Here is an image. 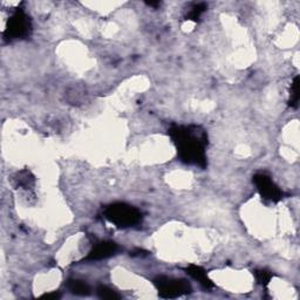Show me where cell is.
<instances>
[{
	"label": "cell",
	"instance_id": "obj_1",
	"mask_svg": "<svg viewBox=\"0 0 300 300\" xmlns=\"http://www.w3.org/2000/svg\"><path fill=\"white\" fill-rule=\"evenodd\" d=\"M170 139L183 163L204 169L206 167V147L209 145L206 130L196 125H173L168 129Z\"/></svg>",
	"mask_w": 300,
	"mask_h": 300
},
{
	"label": "cell",
	"instance_id": "obj_2",
	"mask_svg": "<svg viewBox=\"0 0 300 300\" xmlns=\"http://www.w3.org/2000/svg\"><path fill=\"white\" fill-rule=\"evenodd\" d=\"M103 217L120 229H127L142 222V213L130 204L117 202L106 206Z\"/></svg>",
	"mask_w": 300,
	"mask_h": 300
},
{
	"label": "cell",
	"instance_id": "obj_3",
	"mask_svg": "<svg viewBox=\"0 0 300 300\" xmlns=\"http://www.w3.org/2000/svg\"><path fill=\"white\" fill-rule=\"evenodd\" d=\"M32 33V21L30 15L25 10L18 7L11 15L6 24V29L4 31V39L5 40H20L29 38Z\"/></svg>",
	"mask_w": 300,
	"mask_h": 300
},
{
	"label": "cell",
	"instance_id": "obj_4",
	"mask_svg": "<svg viewBox=\"0 0 300 300\" xmlns=\"http://www.w3.org/2000/svg\"><path fill=\"white\" fill-rule=\"evenodd\" d=\"M154 286L158 291L161 298L171 299L184 294H189L193 291L191 284L182 278H170L167 275H158L154 279Z\"/></svg>",
	"mask_w": 300,
	"mask_h": 300
},
{
	"label": "cell",
	"instance_id": "obj_5",
	"mask_svg": "<svg viewBox=\"0 0 300 300\" xmlns=\"http://www.w3.org/2000/svg\"><path fill=\"white\" fill-rule=\"evenodd\" d=\"M252 181H253L256 188H257L261 197L265 199V201L278 203L284 198L283 190L273 182L271 176L266 173H257L253 175Z\"/></svg>",
	"mask_w": 300,
	"mask_h": 300
},
{
	"label": "cell",
	"instance_id": "obj_6",
	"mask_svg": "<svg viewBox=\"0 0 300 300\" xmlns=\"http://www.w3.org/2000/svg\"><path fill=\"white\" fill-rule=\"evenodd\" d=\"M119 250L120 247L115 242H111V241L98 242L93 246V249L89 251V253L83 258V262L102 261V259H107L111 257V256L117 255Z\"/></svg>",
	"mask_w": 300,
	"mask_h": 300
},
{
	"label": "cell",
	"instance_id": "obj_7",
	"mask_svg": "<svg viewBox=\"0 0 300 300\" xmlns=\"http://www.w3.org/2000/svg\"><path fill=\"white\" fill-rule=\"evenodd\" d=\"M184 271H186L191 278H194L195 281H197L199 284H201L204 289L209 290L215 287V284L211 282V279L209 277H207L206 271L204 270L202 266L191 264V265H188L186 269H184Z\"/></svg>",
	"mask_w": 300,
	"mask_h": 300
},
{
	"label": "cell",
	"instance_id": "obj_8",
	"mask_svg": "<svg viewBox=\"0 0 300 300\" xmlns=\"http://www.w3.org/2000/svg\"><path fill=\"white\" fill-rule=\"evenodd\" d=\"M67 289L70 290L72 294L81 295V297H86V295L91 293L90 286L86 282L80 281V279H70L67 282Z\"/></svg>",
	"mask_w": 300,
	"mask_h": 300
},
{
	"label": "cell",
	"instance_id": "obj_9",
	"mask_svg": "<svg viewBox=\"0 0 300 300\" xmlns=\"http://www.w3.org/2000/svg\"><path fill=\"white\" fill-rule=\"evenodd\" d=\"M15 184H17V187H22L25 188V189H32L34 186V176L32 175V173L30 170H21L19 171V173L15 175Z\"/></svg>",
	"mask_w": 300,
	"mask_h": 300
},
{
	"label": "cell",
	"instance_id": "obj_10",
	"mask_svg": "<svg viewBox=\"0 0 300 300\" xmlns=\"http://www.w3.org/2000/svg\"><path fill=\"white\" fill-rule=\"evenodd\" d=\"M206 9H207V5L205 3L195 4V5H193V7L190 9V11L187 13L186 20L197 22L199 20V18H201V15L204 13V12L206 11Z\"/></svg>",
	"mask_w": 300,
	"mask_h": 300
},
{
	"label": "cell",
	"instance_id": "obj_11",
	"mask_svg": "<svg viewBox=\"0 0 300 300\" xmlns=\"http://www.w3.org/2000/svg\"><path fill=\"white\" fill-rule=\"evenodd\" d=\"M299 99H300V94H299V77L294 78L293 82L291 85V90H290V101H289V106L291 108H294L297 109L298 105H299Z\"/></svg>",
	"mask_w": 300,
	"mask_h": 300
},
{
	"label": "cell",
	"instance_id": "obj_12",
	"mask_svg": "<svg viewBox=\"0 0 300 300\" xmlns=\"http://www.w3.org/2000/svg\"><path fill=\"white\" fill-rule=\"evenodd\" d=\"M253 275L256 278V281L262 285L263 287H266L269 285V283L271 282L272 277H273V273L271 271L265 270V269H259V270H255L253 271Z\"/></svg>",
	"mask_w": 300,
	"mask_h": 300
},
{
	"label": "cell",
	"instance_id": "obj_13",
	"mask_svg": "<svg viewBox=\"0 0 300 300\" xmlns=\"http://www.w3.org/2000/svg\"><path fill=\"white\" fill-rule=\"evenodd\" d=\"M97 293L99 295V298L101 299H120V294L118 293L117 291L111 290L110 287H108L106 285H99L98 289H97Z\"/></svg>",
	"mask_w": 300,
	"mask_h": 300
},
{
	"label": "cell",
	"instance_id": "obj_14",
	"mask_svg": "<svg viewBox=\"0 0 300 300\" xmlns=\"http://www.w3.org/2000/svg\"><path fill=\"white\" fill-rule=\"evenodd\" d=\"M42 298H46V299H59L61 298V295L57 292H53V293H47V294H43Z\"/></svg>",
	"mask_w": 300,
	"mask_h": 300
},
{
	"label": "cell",
	"instance_id": "obj_15",
	"mask_svg": "<svg viewBox=\"0 0 300 300\" xmlns=\"http://www.w3.org/2000/svg\"><path fill=\"white\" fill-rule=\"evenodd\" d=\"M147 5L153 6V7H157V6L161 5V3H158V2H147Z\"/></svg>",
	"mask_w": 300,
	"mask_h": 300
}]
</instances>
